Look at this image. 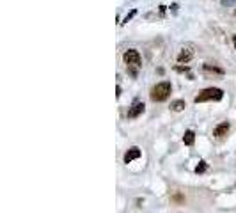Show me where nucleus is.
I'll return each instance as SVG.
<instances>
[{"label":"nucleus","instance_id":"obj_8","mask_svg":"<svg viewBox=\"0 0 236 213\" xmlns=\"http://www.w3.org/2000/svg\"><path fill=\"white\" fill-rule=\"evenodd\" d=\"M229 130H231V124H229L227 121H224V123H220V124L213 130V135H215V137H224V135H227Z\"/></svg>","mask_w":236,"mask_h":213},{"label":"nucleus","instance_id":"obj_6","mask_svg":"<svg viewBox=\"0 0 236 213\" xmlns=\"http://www.w3.org/2000/svg\"><path fill=\"white\" fill-rule=\"evenodd\" d=\"M203 69H204L206 75H217V76H224V73H226L222 68H219V66H215V64H210V62H206V64L203 66Z\"/></svg>","mask_w":236,"mask_h":213},{"label":"nucleus","instance_id":"obj_7","mask_svg":"<svg viewBox=\"0 0 236 213\" xmlns=\"http://www.w3.org/2000/svg\"><path fill=\"white\" fill-rule=\"evenodd\" d=\"M139 156H140V149H139L137 146H133V148H130V149L124 153V164H130V162L137 160Z\"/></svg>","mask_w":236,"mask_h":213},{"label":"nucleus","instance_id":"obj_11","mask_svg":"<svg viewBox=\"0 0 236 213\" xmlns=\"http://www.w3.org/2000/svg\"><path fill=\"white\" fill-rule=\"evenodd\" d=\"M206 169H208V165H206V162H199V165L195 167V172H197V174H203V172H204Z\"/></svg>","mask_w":236,"mask_h":213},{"label":"nucleus","instance_id":"obj_14","mask_svg":"<svg viewBox=\"0 0 236 213\" xmlns=\"http://www.w3.org/2000/svg\"><path fill=\"white\" fill-rule=\"evenodd\" d=\"M222 4H224V5H233L235 0H222Z\"/></svg>","mask_w":236,"mask_h":213},{"label":"nucleus","instance_id":"obj_4","mask_svg":"<svg viewBox=\"0 0 236 213\" xmlns=\"http://www.w3.org/2000/svg\"><path fill=\"white\" fill-rule=\"evenodd\" d=\"M192 57H194V48L192 46H183L181 48V52L178 53V62H188V60H192Z\"/></svg>","mask_w":236,"mask_h":213},{"label":"nucleus","instance_id":"obj_10","mask_svg":"<svg viewBox=\"0 0 236 213\" xmlns=\"http://www.w3.org/2000/svg\"><path fill=\"white\" fill-rule=\"evenodd\" d=\"M194 140H195V133H194L192 130H187V132H185V135H183V142H185L187 146H192V144H194Z\"/></svg>","mask_w":236,"mask_h":213},{"label":"nucleus","instance_id":"obj_18","mask_svg":"<svg viewBox=\"0 0 236 213\" xmlns=\"http://www.w3.org/2000/svg\"><path fill=\"white\" fill-rule=\"evenodd\" d=\"M235 14H236V11H235Z\"/></svg>","mask_w":236,"mask_h":213},{"label":"nucleus","instance_id":"obj_2","mask_svg":"<svg viewBox=\"0 0 236 213\" xmlns=\"http://www.w3.org/2000/svg\"><path fill=\"white\" fill-rule=\"evenodd\" d=\"M224 98V91L219 89V87H208L204 91H201L197 96H195V103H203V101H220Z\"/></svg>","mask_w":236,"mask_h":213},{"label":"nucleus","instance_id":"obj_9","mask_svg":"<svg viewBox=\"0 0 236 213\" xmlns=\"http://www.w3.org/2000/svg\"><path fill=\"white\" fill-rule=\"evenodd\" d=\"M185 107H187L185 100H176L171 103V110H174V112H181V110H185Z\"/></svg>","mask_w":236,"mask_h":213},{"label":"nucleus","instance_id":"obj_16","mask_svg":"<svg viewBox=\"0 0 236 213\" xmlns=\"http://www.w3.org/2000/svg\"><path fill=\"white\" fill-rule=\"evenodd\" d=\"M176 69H178V71H188V68H187V66H185V68H181V66H178Z\"/></svg>","mask_w":236,"mask_h":213},{"label":"nucleus","instance_id":"obj_13","mask_svg":"<svg viewBox=\"0 0 236 213\" xmlns=\"http://www.w3.org/2000/svg\"><path fill=\"white\" fill-rule=\"evenodd\" d=\"M133 16H135V11H131V12H130V14H128V16H126V18H124V23H126V21H128V20H131V18H133Z\"/></svg>","mask_w":236,"mask_h":213},{"label":"nucleus","instance_id":"obj_3","mask_svg":"<svg viewBox=\"0 0 236 213\" xmlns=\"http://www.w3.org/2000/svg\"><path fill=\"white\" fill-rule=\"evenodd\" d=\"M123 59H124V62H126L128 68H140V64H142L140 53L137 50H133V48L131 50H126L124 55H123Z\"/></svg>","mask_w":236,"mask_h":213},{"label":"nucleus","instance_id":"obj_1","mask_svg":"<svg viewBox=\"0 0 236 213\" xmlns=\"http://www.w3.org/2000/svg\"><path fill=\"white\" fill-rule=\"evenodd\" d=\"M171 92H172V85H171V82H160V84H156L153 89H151V100L153 101H165L169 96H171Z\"/></svg>","mask_w":236,"mask_h":213},{"label":"nucleus","instance_id":"obj_17","mask_svg":"<svg viewBox=\"0 0 236 213\" xmlns=\"http://www.w3.org/2000/svg\"><path fill=\"white\" fill-rule=\"evenodd\" d=\"M233 44H235V48H236V36H233Z\"/></svg>","mask_w":236,"mask_h":213},{"label":"nucleus","instance_id":"obj_5","mask_svg":"<svg viewBox=\"0 0 236 213\" xmlns=\"http://www.w3.org/2000/svg\"><path fill=\"white\" fill-rule=\"evenodd\" d=\"M144 108H146V105H144L142 101H135V103L131 105V108L128 110V117H130V119L139 117L140 114H144Z\"/></svg>","mask_w":236,"mask_h":213},{"label":"nucleus","instance_id":"obj_15","mask_svg":"<svg viewBox=\"0 0 236 213\" xmlns=\"http://www.w3.org/2000/svg\"><path fill=\"white\" fill-rule=\"evenodd\" d=\"M115 96H117V98H119V96H121V87H119V85H117V87H115Z\"/></svg>","mask_w":236,"mask_h":213},{"label":"nucleus","instance_id":"obj_12","mask_svg":"<svg viewBox=\"0 0 236 213\" xmlns=\"http://www.w3.org/2000/svg\"><path fill=\"white\" fill-rule=\"evenodd\" d=\"M172 201H174V203H183V201H185V197H183L181 194H178V192H176V194L172 196Z\"/></svg>","mask_w":236,"mask_h":213}]
</instances>
